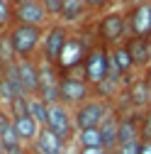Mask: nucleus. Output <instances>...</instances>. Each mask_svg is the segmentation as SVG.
Segmentation results:
<instances>
[{
  "label": "nucleus",
  "mask_w": 151,
  "mask_h": 154,
  "mask_svg": "<svg viewBox=\"0 0 151 154\" xmlns=\"http://www.w3.org/2000/svg\"><path fill=\"white\" fill-rule=\"evenodd\" d=\"M107 66H110V47L95 42V44L90 47L83 66L78 69V73L83 76L90 86H95V83H100L105 76H107Z\"/></svg>",
  "instance_id": "obj_5"
},
{
  "label": "nucleus",
  "mask_w": 151,
  "mask_h": 154,
  "mask_svg": "<svg viewBox=\"0 0 151 154\" xmlns=\"http://www.w3.org/2000/svg\"><path fill=\"white\" fill-rule=\"evenodd\" d=\"M15 59H17V54H15V47L10 39V29H3L0 32V69L12 64Z\"/></svg>",
  "instance_id": "obj_23"
},
{
  "label": "nucleus",
  "mask_w": 151,
  "mask_h": 154,
  "mask_svg": "<svg viewBox=\"0 0 151 154\" xmlns=\"http://www.w3.org/2000/svg\"><path fill=\"white\" fill-rule=\"evenodd\" d=\"M90 15L93 12H90V8H88L85 0H64L61 12H59L56 20L64 22V25H68V27H81V25H85L90 20Z\"/></svg>",
  "instance_id": "obj_14"
},
{
  "label": "nucleus",
  "mask_w": 151,
  "mask_h": 154,
  "mask_svg": "<svg viewBox=\"0 0 151 154\" xmlns=\"http://www.w3.org/2000/svg\"><path fill=\"white\" fill-rule=\"evenodd\" d=\"M129 37L127 27V8H112L102 15H98L95 22V39L105 47H117Z\"/></svg>",
  "instance_id": "obj_2"
},
{
  "label": "nucleus",
  "mask_w": 151,
  "mask_h": 154,
  "mask_svg": "<svg viewBox=\"0 0 151 154\" xmlns=\"http://www.w3.org/2000/svg\"><path fill=\"white\" fill-rule=\"evenodd\" d=\"M15 66L20 73L25 95H37V91H39V59L37 56H17Z\"/></svg>",
  "instance_id": "obj_13"
},
{
  "label": "nucleus",
  "mask_w": 151,
  "mask_h": 154,
  "mask_svg": "<svg viewBox=\"0 0 151 154\" xmlns=\"http://www.w3.org/2000/svg\"><path fill=\"white\" fill-rule=\"evenodd\" d=\"M0 3H7V5H12V0H0Z\"/></svg>",
  "instance_id": "obj_36"
},
{
  "label": "nucleus",
  "mask_w": 151,
  "mask_h": 154,
  "mask_svg": "<svg viewBox=\"0 0 151 154\" xmlns=\"http://www.w3.org/2000/svg\"><path fill=\"white\" fill-rule=\"evenodd\" d=\"M149 3H151V0H149Z\"/></svg>",
  "instance_id": "obj_37"
},
{
  "label": "nucleus",
  "mask_w": 151,
  "mask_h": 154,
  "mask_svg": "<svg viewBox=\"0 0 151 154\" xmlns=\"http://www.w3.org/2000/svg\"><path fill=\"white\" fill-rule=\"evenodd\" d=\"M5 108L10 112V118H15V115H25L27 112V95H17V98H12Z\"/></svg>",
  "instance_id": "obj_26"
},
{
  "label": "nucleus",
  "mask_w": 151,
  "mask_h": 154,
  "mask_svg": "<svg viewBox=\"0 0 151 154\" xmlns=\"http://www.w3.org/2000/svg\"><path fill=\"white\" fill-rule=\"evenodd\" d=\"M127 27H129V37L151 34V3L149 0H139L132 8H127Z\"/></svg>",
  "instance_id": "obj_11"
},
{
  "label": "nucleus",
  "mask_w": 151,
  "mask_h": 154,
  "mask_svg": "<svg viewBox=\"0 0 151 154\" xmlns=\"http://www.w3.org/2000/svg\"><path fill=\"white\" fill-rule=\"evenodd\" d=\"M146 47H149V56H151V34L146 37Z\"/></svg>",
  "instance_id": "obj_34"
},
{
  "label": "nucleus",
  "mask_w": 151,
  "mask_h": 154,
  "mask_svg": "<svg viewBox=\"0 0 151 154\" xmlns=\"http://www.w3.org/2000/svg\"><path fill=\"white\" fill-rule=\"evenodd\" d=\"M134 3H139V0H115V5H117V8H132Z\"/></svg>",
  "instance_id": "obj_33"
},
{
  "label": "nucleus",
  "mask_w": 151,
  "mask_h": 154,
  "mask_svg": "<svg viewBox=\"0 0 151 154\" xmlns=\"http://www.w3.org/2000/svg\"><path fill=\"white\" fill-rule=\"evenodd\" d=\"M139 134L141 140H151V105L139 112Z\"/></svg>",
  "instance_id": "obj_25"
},
{
  "label": "nucleus",
  "mask_w": 151,
  "mask_h": 154,
  "mask_svg": "<svg viewBox=\"0 0 151 154\" xmlns=\"http://www.w3.org/2000/svg\"><path fill=\"white\" fill-rule=\"evenodd\" d=\"M12 22L46 27L51 20H49V15H46V10L42 8L39 0H29V3H15V5H12Z\"/></svg>",
  "instance_id": "obj_12"
},
{
  "label": "nucleus",
  "mask_w": 151,
  "mask_h": 154,
  "mask_svg": "<svg viewBox=\"0 0 151 154\" xmlns=\"http://www.w3.org/2000/svg\"><path fill=\"white\" fill-rule=\"evenodd\" d=\"M88 98H93V86L83 79L78 71L73 73H61V81H59V103L76 108L85 103Z\"/></svg>",
  "instance_id": "obj_4"
},
{
  "label": "nucleus",
  "mask_w": 151,
  "mask_h": 154,
  "mask_svg": "<svg viewBox=\"0 0 151 154\" xmlns=\"http://www.w3.org/2000/svg\"><path fill=\"white\" fill-rule=\"evenodd\" d=\"M15 3H29V0H12V5H15Z\"/></svg>",
  "instance_id": "obj_35"
},
{
  "label": "nucleus",
  "mask_w": 151,
  "mask_h": 154,
  "mask_svg": "<svg viewBox=\"0 0 151 154\" xmlns=\"http://www.w3.org/2000/svg\"><path fill=\"white\" fill-rule=\"evenodd\" d=\"M46 127L61 137L66 144H73L76 140V122H73V108L64 105V103H51L49 105V120Z\"/></svg>",
  "instance_id": "obj_8"
},
{
  "label": "nucleus",
  "mask_w": 151,
  "mask_h": 154,
  "mask_svg": "<svg viewBox=\"0 0 151 154\" xmlns=\"http://www.w3.org/2000/svg\"><path fill=\"white\" fill-rule=\"evenodd\" d=\"M122 91H124V98H127V105L132 112H141L151 105V88H149L144 71H134L129 79H124Z\"/></svg>",
  "instance_id": "obj_7"
},
{
  "label": "nucleus",
  "mask_w": 151,
  "mask_h": 154,
  "mask_svg": "<svg viewBox=\"0 0 151 154\" xmlns=\"http://www.w3.org/2000/svg\"><path fill=\"white\" fill-rule=\"evenodd\" d=\"M42 37H44V27L22 25V22L10 25V39L17 56H37L42 47Z\"/></svg>",
  "instance_id": "obj_3"
},
{
  "label": "nucleus",
  "mask_w": 151,
  "mask_h": 154,
  "mask_svg": "<svg viewBox=\"0 0 151 154\" xmlns=\"http://www.w3.org/2000/svg\"><path fill=\"white\" fill-rule=\"evenodd\" d=\"M71 147L73 144H66L61 137H56L49 127H42L29 149H32V154H68Z\"/></svg>",
  "instance_id": "obj_15"
},
{
  "label": "nucleus",
  "mask_w": 151,
  "mask_h": 154,
  "mask_svg": "<svg viewBox=\"0 0 151 154\" xmlns=\"http://www.w3.org/2000/svg\"><path fill=\"white\" fill-rule=\"evenodd\" d=\"M139 144L141 142H127V144H117L115 154H139Z\"/></svg>",
  "instance_id": "obj_30"
},
{
  "label": "nucleus",
  "mask_w": 151,
  "mask_h": 154,
  "mask_svg": "<svg viewBox=\"0 0 151 154\" xmlns=\"http://www.w3.org/2000/svg\"><path fill=\"white\" fill-rule=\"evenodd\" d=\"M17 95H22V93H17V88L5 79V73H0V105H7L12 98H17Z\"/></svg>",
  "instance_id": "obj_24"
},
{
  "label": "nucleus",
  "mask_w": 151,
  "mask_h": 154,
  "mask_svg": "<svg viewBox=\"0 0 151 154\" xmlns=\"http://www.w3.org/2000/svg\"><path fill=\"white\" fill-rule=\"evenodd\" d=\"M124 47L132 56V61H134V69L137 71H144L151 66V56H149V47H146V37H127L124 39Z\"/></svg>",
  "instance_id": "obj_16"
},
{
  "label": "nucleus",
  "mask_w": 151,
  "mask_h": 154,
  "mask_svg": "<svg viewBox=\"0 0 151 154\" xmlns=\"http://www.w3.org/2000/svg\"><path fill=\"white\" fill-rule=\"evenodd\" d=\"M139 154H151V140H141V144H139Z\"/></svg>",
  "instance_id": "obj_32"
},
{
  "label": "nucleus",
  "mask_w": 151,
  "mask_h": 154,
  "mask_svg": "<svg viewBox=\"0 0 151 154\" xmlns=\"http://www.w3.org/2000/svg\"><path fill=\"white\" fill-rule=\"evenodd\" d=\"M110 59H112V64L120 69V73L124 76V79H129V76L137 71V69H134V61H132V56H129V51H127V47H124V42L110 49Z\"/></svg>",
  "instance_id": "obj_20"
},
{
  "label": "nucleus",
  "mask_w": 151,
  "mask_h": 154,
  "mask_svg": "<svg viewBox=\"0 0 151 154\" xmlns=\"http://www.w3.org/2000/svg\"><path fill=\"white\" fill-rule=\"evenodd\" d=\"M39 59V91L37 95L44 100V103H59V81H61V71L56 69L54 61L44 59L42 54H37Z\"/></svg>",
  "instance_id": "obj_9"
},
{
  "label": "nucleus",
  "mask_w": 151,
  "mask_h": 154,
  "mask_svg": "<svg viewBox=\"0 0 151 154\" xmlns=\"http://www.w3.org/2000/svg\"><path fill=\"white\" fill-rule=\"evenodd\" d=\"M127 142H141V134H139V112H124V115H120L117 144H127Z\"/></svg>",
  "instance_id": "obj_18"
},
{
  "label": "nucleus",
  "mask_w": 151,
  "mask_h": 154,
  "mask_svg": "<svg viewBox=\"0 0 151 154\" xmlns=\"http://www.w3.org/2000/svg\"><path fill=\"white\" fill-rule=\"evenodd\" d=\"M12 125H15V130H17V137H20V142L27 144V147H32V142L37 140V134H39V130H42V125L37 122L29 112H25V115H15V118H12Z\"/></svg>",
  "instance_id": "obj_17"
},
{
  "label": "nucleus",
  "mask_w": 151,
  "mask_h": 154,
  "mask_svg": "<svg viewBox=\"0 0 151 154\" xmlns=\"http://www.w3.org/2000/svg\"><path fill=\"white\" fill-rule=\"evenodd\" d=\"M73 154H107V149H102V147H76Z\"/></svg>",
  "instance_id": "obj_31"
},
{
  "label": "nucleus",
  "mask_w": 151,
  "mask_h": 154,
  "mask_svg": "<svg viewBox=\"0 0 151 154\" xmlns=\"http://www.w3.org/2000/svg\"><path fill=\"white\" fill-rule=\"evenodd\" d=\"M95 27H88L81 25V27H71V34H68V39L59 54V59H56V69H59L61 73H73V71H78L85 61V56L90 51V47L95 44Z\"/></svg>",
  "instance_id": "obj_1"
},
{
  "label": "nucleus",
  "mask_w": 151,
  "mask_h": 154,
  "mask_svg": "<svg viewBox=\"0 0 151 154\" xmlns=\"http://www.w3.org/2000/svg\"><path fill=\"white\" fill-rule=\"evenodd\" d=\"M112 110V103L100 100V98H88L85 103L73 108V122L76 130H85V127H100V122L105 120V115Z\"/></svg>",
  "instance_id": "obj_6"
},
{
  "label": "nucleus",
  "mask_w": 151,
  "mask_h": 154,
  "mask_svg": "<svg viewBox=\"0 0 151 154\" xmlns=\"http://www.w3.org/2000/svg\"><path fill=\"white\" fill-rule=\"evenodd\" d=\"M100 137H102V147L105 149H115L117 147V132H120V112L112 108L107 115H105V120L100 122Z\"/></svg>",
  "instance_id": "obj_19"
},
{
  "label": "nucleus",
  "mask_w": 151,
  "mask_h": 154,
  "mask_svg": "<svg viewBox=\"0 0 151 154\" xmlns=\"http://www.w3.org/2000/svg\"><path fill=\"white\" fill-rule=\"evenodd\" d=\"M76 147H102V137L98 127H85V130H76ZM105 149V147H102Z\"/></svg>",
  "instance_id": "obj_22"
},
{
  "label": "nucleus",
  "mask_w": 151,
  "mask_h": 154,
  "mask_svg": "<svg viewBox=\"0 0 151 154\" xmlns=\"http://www.w3.org/2000/svg\"><path fill=\"white\" fill-rule=\"evenodd\" d=\"M85 3H88V8H90V12H93V15H102V12L112 10L115 0H85Z\"/></svg>",
  "instance_id": "obj_27"
},
{
  "label": "nucleus",
  "mask_w": 151,
  "mask_h": 154,
  "mask_svg": "<svg viewBox=\"0 0 151 154\" xmlns=\"http://www.w3.org/2000/svg\"><path fill=\"white\" fill-rule=\"evenodd\" d=\"M27 112H29L42 127H46V120H49V103H44L39 95H27Z\"/></svg>",
  "instance_id": "obj_21"
},
{
  "label": "nucleus",
  "mask_w": 151,
  "mask_h": 154,
  "mask_svg": "<svg viewBox=\"0 0 151 154\" xmlns=\"http://www.w3.org/2000/svg\"><path fill=\"white\" fill-rule=\"evenodd\" d=\"M68 34H71V27H68V25H64V22H59V20L49 22V25L44 27V37H42L39 54L44 56V59H49V61L56 64V59H59V54H61V49H64V44H66V39H68Z\"/></svg>",
  "instance_id": "obj_10"
},
{
  "label": "nucleus",
  "mask_w": 151,
  "mask_h": 154,
  "mask_svg": "<svg viewBox=\"0 0 151 154\" xmlns=\"http://www.w3.org/2000/svg\"><path fill=\"white\" fill-rule=\"evenodd\" d=\"M39 3H42V8L46 10L49 20L54 22L56 17H59V12H61V5H64V0H39Z\"/></svg>",
  "instance_id": "obj_28"
},
{
  "label": "nucleus",
  "mask_w": 151,
  "mask_h": 154,
  "mask_svg": "<svg viewBox=\"0 0 151 154\" xmlns=\"http://www.w3.org/2000/svg\"><path fill=\"white\" fill-rule=\"evenodd\" d=\"M10 25H12V5L0 3V32L10 29Z\"/></svg>",
  "instance_id": "obj_29"
}]
</instances>
